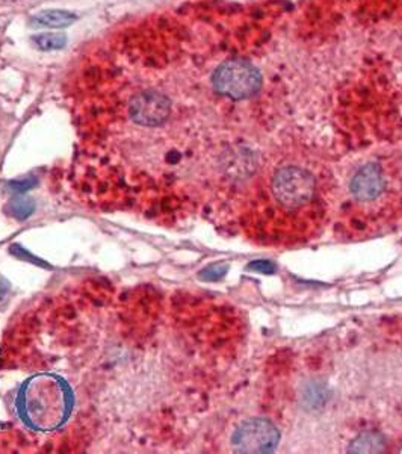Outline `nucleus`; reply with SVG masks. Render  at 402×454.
<instances>
[{"instance_id":"f257e3e1","label":"nucleus","mask_w":402,"mask_h":454,"mask_svg":"<svg viewBox=\"0 0 402 454\" xmlns=\"http://www.w3.org/2000/svg\"><path fill=\"white\" fill-rule=\"evenodd\" d=\"M21 419L36 430L50 432L68 417L70 395L59 377L40 374L27 380L19 395Z\"/></svg>"},{"instance_id":"f03ea898","label":"nucleus","mask_w":402,"mask_h":454,"mask_svg":"<svg viewBox=\"0 0 402 454\" xmlns=\"http://www.w3.org/2000/svg\"><path fill=\"white\" fill-rule=\"evenodd\" d=\"M212 87L220 96L243 100L258 93L262 76L258 67L245 59H228L212 73Z\"/></svg>"},{"instance_id":"7ed1b4c3","label":"nucleus","mask_w":402,"mask_h":454,"mask_svg":"<svg viewBox=\"0 0 402 454\" xmlns=\"http://www.w3.org/2000/svg\"><path fill=\"white\" fill-rule=\"evenodd\" d=\"M271 190L280 207L294 211L313 200L316 194L315 177L299 167H284L274 175Z\"/></svg>"},{"instance_id":"20e7f679","label":"nucleus","mask_w":402,"mask_h":454,"mask_svg":"<svg viewBox=\"0 0 402 454\" xmlns=\"http://www.w3.org/2000/svg\"><path fill=\"white\" fill-rule=\"evenodd\" d=\"M279 442V428L263 419L244 421L232 436V447L236 453H271Z\"/></svg>"},{"instance_id":"39448f33","label":"nucleus","mask_w":402,"mask_h":454,"mask_svg":"<svg viewBox=\"0 0 402 454\" xmlns=\"http://www.w3.org/2000/svg\"><path fill=\"white\" fill-rule=\"evenodd\" d=\"M351 194L357 201H374L386 192V177L376 164H367L357 171L350 185Z\"/></svg>"},{"instance_id":"423d86ee","label":"nucleus","mask_w":402,"mask_h":454,"mask_svg":"<svg viewBox=\"0 0 402 454\" xmlns=\"http://www.w3.org/2000/svg\"><path fill=\"white\" fill-rule=\"evenodd\" d=\"M76 20H78V16L73 14L70 11L49 10L36 14L32 19V27L59 29V27H70Z\"/></svg>"},{"instance_id":"0eeeda50","label":"nucleus","mask_w":402,"mask_h":454,"mask_svg":"<svg viewBox=\"0 0 402 454\" xmlns=\"http://www.w3.org/2000/svg\"><path fill=\"white\" fill-rule=\"evenodd\" d=\"M384 447H386V441H384L382 434L367 432V434H361L360 436H357L351 442L348 451L350 453H382Z\"/></svg>"},{"instance_id":"6e6552de","label":"nucleus","mask_w":402,"mask_h":454,"mask_svg":"<svg viewBox=\"0 0 402 454\" xmlns=\"http://www.w3.org/2000/svg\"><path fill=\"white\" fill-rule=\"evenodd\" d=\"M330 398V391L325 383L310 382L303 391V400L309 409H320L327 404Z\"/></svg>"},{"instance_id":"1a4fd4ad","label":"nucleus","mask_w":402,"mask_h":454,"mask_svg":"<svg viewBox=\"0 0 402 454\" xmlns=\"http://www.w3.org/2000/svg\"><path fill=\"white\" fill-rule=\"evenodd\" d=\"M32 42L43 52H53V51H61L67 44V36L59 32H47V34H38L32 38Z\"/></svg>"},{"instance_id":"9d476101","label":"nucleus","mask_w":402,"mask_h":454,"mask_svg":"<svg viewBox=\"0 0 402 454\" xmlns=\"http://www.w3.org/2000/svg\"><path fill=\"white\" fill-rule=\"evenodd\" d=\"M248 270L258 271V273L273 274L275 273V265L267 261V259H260V261H254V262L250 263Z\"/></svg>"},{"instance_id":"9b49d317","label":"nucleus","mask_w":402,"mask_h":454,"mask_svg":"<svg viewBox=\"0 0 402 454\" xmlns=\"http://www.w3.org/2000/svg\"><path fill=\"white\" fill-rule=\"evenodd\" d=\"M226 271H228L226 265H215V267L205 270V271L201 273V278H205V279L207 280L221 279L222 276L226 274Z\"/></svg>"},{"instance_id":"f8f14e48","label":"nucleus","mask_w":402,"mask_h":454,"mask_svg":"<svg viewBox=\"0 0 402 454\" xmlns=\"http://www.w3.org/2000/svg\"><path fill=\"white\" fill-rule=\"evenodd\" d=\"M11 209H12V212H16L17 209H20V211H23V215H21V217L25 218L32 212V203L27 200V199L20 197V199H16V200L11 203Z\"/></svg>"}]
</instances>
